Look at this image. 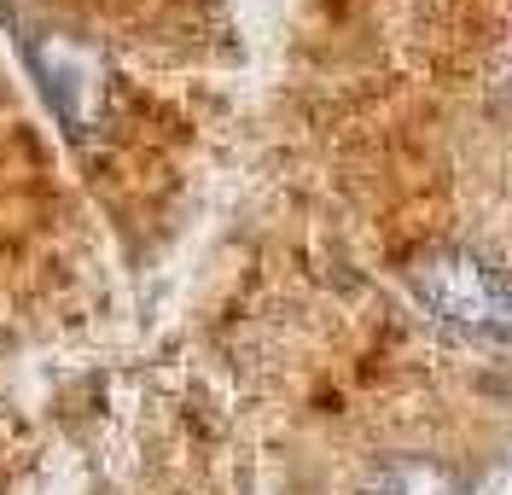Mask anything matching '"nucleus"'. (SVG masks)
I'll list each match as a JSON object with an SVG mask.
<instances>
[{
	"label": "nucleus",
	"instance_id": "obj_1",
	"mask_svg": "<svg viewBox=\"0 0 512 495\" xmlns=\"http://www.w3.org/2000/svg\"><path fill=\"white\" fill-rule=\"evenodd\" d=\"M414 297L466 338H512V280L472 251H437L414 268Z\"/></svg>",
	"mask_w": 512,
	"mask_h": 495
},
{
	"label": "nucleus",
	"instance_id": "obj_2",
	"mask_svg": "<svg viewBox=\"0 0 512 495\" xmlns=\"http://www.w3.org/2000/svg\"><path fill=\"white\" fill-rule=\"evenodd\" d=\"M367 495H460V478L437 461H390Z\"/></svg>",
	"mask_w": 512,
	"mask_h": 495
}]
</instances>
